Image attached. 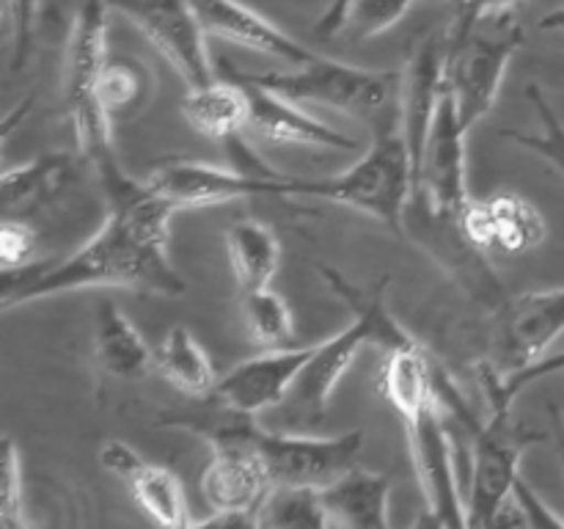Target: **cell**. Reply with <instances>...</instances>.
<instances>
[{
	"instance_id": "cell-9",
	"label": "cell",
	"mask_w": 564,
	"mask_h": 529,
	"mask_svg": "<svg viewBox=\"0 0 564 529\" xmlns=\"http://www.w3.org/2000/svg\"><path fill=\"white\" fill-rule=\"evenodd\" d=\"M253 439H257L270 483L317 490L356 468L364 446L361 430H350L334 439H312L301 433L262 430L257 424Z\"/></svg>"
},
{
	"instance_id": "cell-14",
	"label": "cell",
	"mask_w": 564,
	"mask_h": 529,
	"mask_svg": "<svg viewBox=\"0 0 564 529\" xmlns=\"http://www.w3.org/2000/svg\"><path fill=\"white\" fill-rule=\"evenodd\" d=\"M308 356H312V347H270L218 378L213 397L231 411L248 413V417L279 408L295 386Z\"/></svg>"
},
{
	"instance_id": "cell-7",
	"label": "cell",
	"mask_w": 564,
	"mask_h": 529,
	"mask_svg": "<svg viewBox=\"0 0 564 529\" xmlns=\"http://www.w3.org/2000/svg\"><path fill=\"white\" fill-rule=\"evenodd\" d=\"M494 413L471 433V479L466 494V527H490L501 501L512 494L521 457L543 435L512 417V406L494 402Z\"/></svg>"
},
{
	"instance_id": "cell-36",
	"label": "cell",
	"mask_w": 564,
	"mask_h": 529,
	"mask_svg": "<svg viewBox=\"0 0 564 529\" xmlns=\"http://www.w3.org/2000/svg\"><path fill=\"white\" fill-rule=\"evenodd\" d=\"M512 496H516L518 505H521L523 512H527L529 527H564V518L556 516V512L540 499L538 490H534L521 474H518L516 485H512Z\"/></svg>"
},
{
	"instance_id": "cell-10",
	"label": "cell",
	"mask_w": 564,
	"mask_h": 529,
	"mask_svg": "<svg viewBox=\"0 0 564 529\" xmlns=\"http://www.w3.org/2000/svg\"><path fill=\"white\" fill-rule=\"evenodd\" d=\"M466 132L457 119L455 97L444 83L413 180V198H422L424 209L435 218L457 220L471 198L466 187Z\"/></svg>"
},
{
	"instance_id": "cell-12",
	"label": "cell",
	"mask_w": 564,
	"mask_h": 529,
	"mask_svg": "<svg viewBox=\"0 0 564 529\" xmlns=\"http://www.w3.org/2000/svg\"><path fill=\"white\" fill-rule=\"evenodd\" d=\"M284 171L248 174L240 169H220L202 160L169 158L152 165L147 182L169 198L176 209L213 207L237 198H284Z\"/></svg>"
},
{
	"instance_id": "cell-11",
	"label": "cell",
	"mask_w": 564,
	"mask_h": 529,
	"mask_svg": "<svg viewBox=\"0 0 564 529\" xmlns=\"http://www.w3.org/2000/svg\"><path fill=\"white\" fill-rule=\"evenodd\" d=\"M113 6L135 22L138 31L180 72L187 88L218 80L204 42L207 28L193 0H113Z\"/></svg>"
},
{
	"instance_id": "cell-20",
	"label": "cell",
	"mask_w": 564,
	"mask_h": 529,
	"mask_svg": "<svg viewBox=\"0 0 564 529\" xmlns=\"http://www.w3.org/2000/svg\"><path fill=\"white\" fill-rule=\"evenodd\" d=\"M94 358L119 380H141L154 367V350L113 301H99L94 312Z\"/></svg>"
},
{
	"instance_id": "cell-33",
	"label": "cell",
	"mask_w": 564,
	"mask_h": 529,
	"mask_svg": "<svg viewBox=\"0 0 564 529\" xmlns=\"http://www.w3.org/2000/svg\"><path fill=\"white\" fill-rule=\"evenodd\" d=\"M0 527H25V512H22V463L14 439L3 441V457H0Z\"/></svg>"
},
{
	"instance_id": "cell-34",
	"label": "cell",
	"mask_w": 564,
	"mask_h": 529,
	"mask_svg": "<svg viewBox=\"0 0 564 529\" xmlns=\"http://www.w3.org/2000/svg\"><path fill=\"white\" fill-rule=\"evenodd\" d=\"M6 17H9L11 31V66L20 69L25 64L28 53H31L33 33H36L39 20V0H6Z\"/></svg>"
},
{
	"instance_id": "cell-24",
	"label": "cell",
	"mask_w": 564,
	"mask_h": 529,
	"mask_svg": "<svg viewBox=\"0 0 564 529\" xmlns=\"http://www.w3.org/2000/svg\"><path fill=\"white\" fill-rule=\"evenodd\" d=\"M154 369L171 386L191 397H213L215 386H218V375H215L207 350L193 339L185 325H174L163 336L154 350Z\"/></svg>"
},
{
	"instance_id": "cell-25",
	"label": "cell",
	"mask_w": 564,
	"mask_h": 529,
	"mask_svg": "<svg viewBox=\"0 0 564 529\" xmlns=\"http://www.w3.org/2000/svg\"><path fill=\"white\" fill-rule=\"evenodd\" d=\"M127 485H130L138 507L154 523H160V527H193L182 479L171 468L147 461L127 479Z\"/></svg>"
},
{
	"instance_id": "cell-17",
	"label": "cell",
	"mask_w": 564,
	"mask_h": 529,
	"mask_svg": "<svg viewBox=\"0 0 564 529\" xmlns=\"http://www.w3.org/2000/svg\"><path fill=\"white\" fill-rule=\"evenodd\" d=\"M444 61L446 44H438L435 39H422L413 47L405 66V75H402L400 130L408 143V152H411L413 180H416L424 141H427L430 125L435 119L441 91H444Z\"/></svg>"
},
{
	"instance_id": "cell-19",
	"label": "cell",
	"mask_w": 564,
	"mask_h": 529,
	"mask_svg": "<svg viewBox=\"0 0 564 529\" xmlns=\"http://www.w3.org/2000/svg\"><path fill=\"white\" fill-rule=\"evenodd\" d=\"M391 483L386 474L367 472L356 466L341 474L336 483L319 488L330 527H358V529H386L389 518Z\"/></svg>"
},
{
	"instance_id": "cell-38",
	"label": "cell",
	"mask_w": 564,
	"mask_h": 529,
	"mask_svg": "<svg viewBox=\"0 0 564 529\" xmlns=\"http://www.w3.org/2000/svg\"><path fill=\"white\" fill-rule=\"evenodd\" d=\"M350 6L352 0H330V6L323 11L317 25H314V33H317V36H336V33L345 31V20Z\"/></svg>"
},
{
	"instance_id": "cell-22",
	"label": "cell",
	"mask_w": 564,
	"mask_h": 529,
	"mask_svg": "<svg viewBox=\"0 0 564 529\" xmlns=\"http://www.w3.org/2000/svg\"><path fill=\"white\" fill-rule=\"evenodd\" d=\"M380 391L400 413L413 411L438 397V361L422 345L386 353Z\"/></svg>"
},
{
	"instance_id": "cell-16",
	"label": "cell",
	"mask_w": 564,
	"mask_h": 529,
	"mask_svg": "<svg viewBox=\"0 0 564 529\" xmlns=\"http://www.w3.org/2000/svg\"><path fill=\"white\" fill-rule=\"evenodd\" d=\"M240 86L248 94V130H253L264 141L301 143V147L330 149V152H358L361 149L358 138H350L347 132L314 119L292 99L281 97L270 88L253 86V83H240Z\"/></svg>"
},
{
	"instance_id": "cell-3",
	"label": "cell",
	"mask_w": 564,
	"mask_h": 529,
	"mask_svg": "<svg viewBox=\"0 0 564 529\" xmlns=\"http://www.w3.org/2000/svg\"><path fill=\"white\" fill-rule=\"evenodd\" d=\"M286 196L345 204L358 213L372 215L397 235H405L408 204L413 198V163L400 121L378 127L372 147L341 174L317 176V180L290 174Z\"/></svg>"
},
{
	"instance_id": "cell-29",
	"label": "cell",
	"mask_w": 564,
	"mask_h": 529,
	"mask_svg": "<svg viewBox=\"0 0 564 529\" xmlns=\"http://www.w3.org/2000/svg\"><path fill=\"white\" fill-rule=\"evenodd\" d=\"M242 320L251 342L270 350V347H286L292 339V312L281 295L270 287L264 290L242 292Z\"/></svg>"
},
{
	"instance_id": "cell-18",
	"label": "cell",
	"mask_w": 564,
	"mask_h": 529,
	"mask_svg": "<svg viewBox=\"0 0 564 529\" xmlns=\"http://www.w3.org/2000/svg\"><path fill=\"white\" fill-rule=\"evenodd\" d=\"M193 6H196L207 33H213V36L229 39L242 47L257 50V53L273 55L290 66L308 64L317 55L242 0H193Z\"/></svg>"
},
{
	"instance_id": "cell-5",
	"label": "cell",
	"mask_w": 564,
	"mask_h": 529,
	"mask_svg": "<svg viewBox=\"0 0 564 529\" xmlns=\"http://www.w3.org/2000/svg\"><path fill=\"white\" fill-rule=\"evenodd\" d=\"M521 42L523 28L510 11L457 17L446 42L444 83L455 97L457 119L466 130L490 114Z\"/></svg>"
},
{
	"instance_id": "cell-15",
	"label": "cell",
	"mask_w": 564,
	"mask_h": 529,
	"mask_svg": "<svg viewBox=\"0 0 564 529\" xmlns=\"http://www.w3.org/2000/svg\"><path fill=\"white\" fill-rule=\"evenodd\" d=\"M460 229L482 251L501 248L523 253L545 240L543 215L518 193H494L490 198H468L460 213Z\"/></svg>"
},
{
	"instance_id": "cell-30",
	"label": "cell",
	"mask_w": 564,
	"mask_h": 529,
	"mask_svg": "<svg viewBox=\"0 0 564 529\" xmlns=\"http://www.w3.org/2000/svg\"><path fill=\"white\" fill-rule=\"evenodd\" d=\"M527 99L534 105V110H538L540 132L505 130V138L516 141L518 147L529 149V152H534L538 158H543L545 163L554 165V169L564 176V121L556 116L554 105L549 102V97H545L543 88H540L538 83H529Z\"/></svg>"
},
{
	"instance_id": "cell-35",
	"label": "cell",
	"mask_w": 564,
	"mask_h": 529,
	"mask_svg": "<svg viewBox=\"0 0 564 529\" xmlns=\"http://www.w3.org/2000/svg\"><path fill=\"white\" fill-rule=\"evenodd\" d=\"M33 251H36V231L22 218L6 215L3 226H0V262H3V270L28 264Z\"/></svg>"
},
{
	"instance_id": "cell-13",
	"label": "cell",
	"mask_w": 564,
	"mask_h": 529,
	"mask_svg": "<svg viewBox=\"0 0 564 529\" xmlns=\"http://www.w3.org/2000/svg\"><path fill=\"white\" fill-rule=\"evenodd\" d=\"M564 334V287L534 290L505 303L496 331V353L512 373L551 353V345Z\"/></svg>"
},
{
	"instance_id": "cell-41",
	"label": "cell",
	"mask_w": 564,
	"mask_h": 529,
	"mask_svg": "<svg viewBox=\"0 0 564 529\" xmlns=\"http://www.w3.org/2000/svg\"><path fill=\"white\" fill-rule=\"evenodd\" d=\"M551 419H554V439L556 446H560V457L564 466V413L556 406H551Z\"/></svg>"
},
{
	"instance_id": "cell-31",
	"label": "cell",
	"mask_w": 564,
	"mask_h": 529,
	"mask_svg": "<svg viewBox=\"0 0 564 529\" xmlns=\"http://www.w3.org/2000/svg\"><path fill=\"white\" fill-rule=\"evenodd\" d=\"M560 373H564V350L545 353V356L538 358L534 364H529V367H521V369H512V373H496L490 364H482V367H479V380H482L490 406H494V402L512 406L516 397L521 395L527 386Z\"/></svg>"
},
{
	"instance_id": "cell-4",
	"label": "cell",
	"mask_w": 564,
	"mask_h": 529,
	"mask_svg": "<svg viewBox=\"0 0 564 529\" xmlns=\"http://www.w3.org/2000/svg\"><path fill=\"white\" fill-rule=\"evenodd\" d=\"M224 77L270 88L297 105H325L356 119L378 121V127L400 121V110L394 114V108H400L402 75L397 72H375L314 55L308 64H301V69L264 75L240 72L235 64L224 61Z\"/></svg>"
},
{
	"instance_id": "cell-40",
	"label": "cell",
	"mask_w": 564,
	"mask_h": 529,
	"mask_svg": "<svg viewBox=\"0 0 564 529\" xmlns=\"http://www.w3.org/2000/svg\"><path fill=\"white\" fill-rule=\"evenodd\" d=\"M540 31H564V6L562 9H554V11H549V14H543L540 17Z\"/></svg>"
},
{
	"instance_id": "cell-28",
	"label": "cell",
	"mask_w": 564,
	"mask_h": 529,
	"mask_svg": "<svg viewBox=\"0 0 564 529\" xmlns=\"http://www.w3.org/2000/svg\"><path fill=\"white\" fill-rule=\"evenodd\" d=\"M259 527H330L317 488L273 485L259 507Z\"/></svg>"
},
{
	"instance_id": "cell-23",
	"label": "cell",
	"mask_w": 564,
	"mask_h": 529,
	"mask_svg": "<svg viewBox=\"0 0 564 529\" xmlns=\"http://www.w3.org/2000/svg\"><path fill=\"white\" fill-rule=\"evenodd\" d=\"M226 248H229L235 279L240 292L264 290L279 270L281 246L273 229L253 218H240L226 229Z\"/></svg>"
},
{
	"instance_id": "cell-8",
	"label": "cell",
	"mask_w": 564,
	"mask_h": 529,
	"mask_svg": "<svg viewBox=\"0 0 564 529\" xmlns=\"http://www.w3.org/2000/svg\"><path fill=\"white\" fill-rule=\"evenodd\" d=\"M411 444L413 468L424 494L427 521L435 527H466V499L460 494L452 455V435L438 397L402 413Z\"/></svg>"
},
{
	"instance_id": "cell-26",
	"label": "cell",
	"mask_w": 564,
	"mask_h": 529,
	"mask_svg": "<svg viewBox=\"0 0 564 529\" xmlns=\"http://www.w3.org/2000/svg\"><path fill=\"white\" fill-rule=\"evenodd\" d=\"M154 91V75L135 58H108L105 64L102 77H99L97 97L102 105L105 116L110 119V125L119 119H130L132 114L143 108L149 102Z\"/></svg>"
},
{
	"instance_id": "cell-2",
	"label": "cell",
	"mask_w": 564,
	"mask_h": 529,
	"mask_svg": "<svg viewBox=\"0 0 564 529\" xmlns=\"http://www.w3.org/2000/svg\"><path fill=\"white\" fill-rule=\"evenodd\" d=\"M317 270L325 279V284L330 287V292H336L356 312V317H352V323L345 331L319 342V345H312V356L303 364L301 375H297L286 400L279 406L284 408L290 424H295V428L297 424L301 428H317L323 422L330 395H334L341 375L347 373V367H350L361 347L375 345L383 353H389L400 350V347H411L419 342L389 312V303H386V284H389V279L358 287L347 276H341L339 270L330 268V264L319 262Z\"/></svg>"
},
{
	"instance_id": "cell-37",
	"label": "cell",
	"mask_w": 564,
	"mask_h": 529,
	"mask_svg": "<svg viewBox=\"0 0 564 529\" xmlns=\"http://www.w3.org/2000/svg\"><path fill=\"white\" fill-rule=\"evenodd\" d=\"M99 463H102L105 472L116 474V477H121L127 483L147 461L130 444H124V441H105L102 450H99Z\"/></svg>"
},
{
	"instance_id": "cell-39",
	"label": "cell",
	"mask_w": 564,
	"mask_h": 529,
	"mask_svg": "<svg viewBox=\"0 0 564 529\" xmlns=\"http://www.w3.org/2000/svg\"><path fill=\"white\" fill-rule=\"evenodd\" d=\"M521 0H460V14L457 17H479L494 14V11H510Z\"/></svg>"
},
{
	"instance_id": "cell-6",
	"label": "cell",
	"mask_w": 564,
	"mask_h": 529,
	"mask_svg": "<svg viewBox=\"0 0 564 529\" xmlns=\"http://www.w3.org/2000/svg\"><path fill=\"white\" fill-rule=\"evenodd\" d=\"M108 58V0H77L64 55V99L75 127L77 149L91 160V165L116 158L110 138L113 125L97 97Z\"/></svg>"
},
{
	"instance_id": "cell-32",
	"label": "cell",
	"mask_w": 564,
	"mask_h": 529,
	"mask_svg": "<svg viewBox=\"0 0 564 529\" xmlns=\"http://www.w3.org/2000/svg\"><path fill=\"white\" fill-rule=\"evenodd\" d=\"M416 0H352L345 28L356 39H372L394 28Z\"/></svg>"
},
{
	"instance_id": "cell-27",
	"label": "cell",
	"mask_w": 564,
	"mask_h": 529,
	"mask_svg": "<svg viewBox=\"0 0 564 529\" xmlns=\"http://www.w3.org/2000/svg\"><path fill=\"white\" fill-rule=\"evenodd\" d=\"M69 171V158L64 152L42 154L28 163L9 169L3 174V204L6 215L28 213L39 207L42 198H47L61 185L64 174Z\"/></svg>"
},
{
	"instance_id": "cell-21",
	"label": "cell",
	"mask_w": 564,
	"mask_h": 529,
	"mask_svg": "<svg viewBox=\"0 0 564 529\" xmlns=\"http://www.w3.org/2000/svg\"><path fill=\"white\" fill-rule=\"evenodd\" d=\"M182 114L202 136L226 143L248 127V94L240 83L218 77L207 86L187 88Z\"/></svg>"
},
{
	"instance_id": "cell-1",
	"label": "cell",
	"mask_w": 564,
	"mask_h": 529,
	"mask_svg": "<svg viewBox=\"0 0 564 529\" xmlns=\"http://www.w3.org/2000/svg\"><path fill=\"white\" fill-rule=\"evenodd\" d=\"M94 171L108 198L102 226L61 262H28L3 270L6 309L83 287H124L169 298L185 292V279L169 259V220L180 209L147 180H130L119 160Z\"/></svg>"
}]
</instances>
